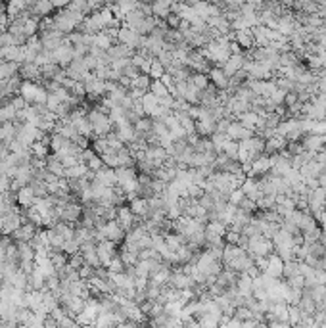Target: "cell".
<instances>
[{
	"label": "cell",
	"instance_id": "obj_1",
	"mask_svg": "<svg viewBox=\"0 0 326 328\" xmlns=\"http://www.w3.org/2000/svg\"><path fill=\"white\" fill-rule=\"evenodd\" d=\"M251 135H253V131H251V129H246L238 119H234V121L229 125V129H227V136H229L230 140H238V142L240 140H244V138H249Z\"/></svg>",
	"mask_w": 326,
	"mask_h": 328
},
{
	"label": "cell",
	"instance_id": "obj_2",
	"mask_svg": "<svg viewBox=\"0 0 326 328\" xmlns=\"http://www.w3.org/2000/svg\"><path fill=\"white\" fill-rule=\"evenodd\" d=\"M16 136H18V127H16L14 121H4V123H0V142H2V144H10Z\"/></svg>",
	"mask_w": 326,
	"mask_h": 328
},
{
	"label": "cell",
	"instance_id": "obj_3",
	"mask_svg": "<svg viewBox=\"0 0 326 328\" xmlns=\"http://www.w3.org/2000/svg\"><path fill=\"white\" fill-rule=\"evenodd\" d=\"M207 75H209L211 83L219 88V90H225V88L229 87V77H227V73L223 71V68H221V66L209 69V73H207Z\"/></svg>",
	"mask_w": 326,
	"mask_h": 328
},
{
	"label": "cell",
	"instance_id": "obj_4",
	"mask_svg": "<svg viewBox=\"0 0 326 328\" xmlns=\"http://www.w3.org/2000/svg\"><path fill=\"white\" fill-rule=\"evenodd\" d=\"M35 200H37V196H35V192H33L31 184H27V186H23V188H19L18 190V203L23 207V209L31 207V205L35 203Z\"/></svg>",
	"mask_w": 326,
	"mask_h": 328
},
{
	"label": "cell",
	"instance_id": "obj_5",
	"mask_svg": "<svg viewBox=\"0 0 326 328\" xmlns=\"http://www.w3.org/2000/svg\"><path fill=\"white\" fill-rule=\"evenodd\" d=\"M44 167H46L50 173L58 175V177H66V167H64L62 159L56 154H48L46 161H44Z\"/></svg>",
	"mask_w": 326,
	"mask_h": 328
},
{
	"label": "cell",
	"instance_id": "obj_6",
	"mask_svg": "<svg viewBox=\"0 0 326 328\" xmlns=\"http://www.w3.org/2000/svg\"><path fill=\"white\" fill-rule=\"evenodd\" d=\"M96 179H98L100 183H104L105 186H115V184H117L115 169H114V167H107V165H104L102 169H98V171H96Z\"/></svg>",
	"mask_w": 326,
	"mask_h": 328
},
{
	"label": "cell",
	"instance_id": "obj_7",
	"mask_svg": "<svg viewBox=\"0 0 326 328\" xmlns=\"http://www.w3.org/2000/svg\"><path fill=\"white\" fill-rule=\"evenodd\" d=\"M129 207L133 209V213L136 215V217H140V219H144V217H148V200L146 198H142V196H136V198H133L131 200V203H129Z\"/></svg>",
	"mask_w": 326,
	"mask_h": 328
},
{
	"label": "cell",
	"instance_id": "obj_8",
	"mask_svg": "<svg viewBox=\"0 0 326 328\" xmlns=\"http://www.w3.org/2000/svg\"><path fill=\"white\" fill-rule=\"evenodd\" d=\"M18 73H19L18 62H2V64H0V81L14 77V75H18Z\"/></svg>",
	"mask_w": 326,
	"mask_h": 328
},
{
	"label": "cell",
	"instance_id": "obj_9",
	"mask_svg": "<svg viewBox=\"0 0 326 328\" xmlns=\"http://www.w3.org/2000/svg\"><path fill=\"white\" fill-rule=\"evenodd\" d=\"M150 92H153L157 98H163V96H167V94H171L169 87L163 83L161 79H153L152 85H150Z\"/></svg>",
	"mask_w": 326,
	"mask_h": 328
},
{
	"label": "cell",
	"instance_id": "obj_10",
	"mask_svg": "<svg viewBox=\"0 0 326 328\" xmlns=\"http://www.w3.org/2000/svg\"><path fill=\"white\" fill-rule=\"evenodd\" d=\"M244 198H246V194H244V190L238 186V188H234V190L229 194V203H232V205H238Z\"/></svg>",
	"mask_w": 326,
	"mask_h": 328
},
{
	"label": "cell",
	"instance_id": "obj_11",
	"mask_svg": "<svg viewBox=\"0 0 326 328\" xmlns=\"http://www.w3.org/2000/svg\"><path fill=\"white\" fill-rule=\"evenodd\" d=\"M12 104H14V107L19 112V110H23V107L27 106V100L21 96V94H16V96H12Z\"/></svg>",
	"mask_w": 326,
	"mask_h": 328
}]
</instances>
